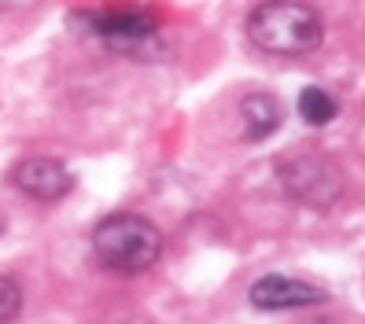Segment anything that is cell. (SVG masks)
I'll return each mask as SVG.
<instances>
[{"mask_svg": "<svg viewBox=\"0 0 365 324\" xmlns=\"http://www.w3.org/2000/svg\"><path fill=\"white\" fill-rule=\"evenodd\" d=\"M247 298H251L255 310L277 313V310H307V306H321V302H329V291L317 288V284H307V280L269 273V276H262V280H255Z\"/></svg>", "mask_w": 365, "mask_h": 324, "instance_id": "cell-5", "label": "cell"}, {"mask_svg": "<svg viewBox=\"0 0 365 324\" xmlns=\"http://www.w3.org/2000/svg\"><path fill=\"white\" fill-rule=\"evenodd\" d=\"M281 122H284V107H281L277 96L247 93L240 100V133H244V140H251V144L266 140V137H273L277 129H281Z\"/></svg>", "mask_w": 365, "mask_h": 324, "instance_id": "cell-7", "label": "cell"}, {"mask_svg": "<svg viewBox=\"0 0 365 324\" xmlns=\"http://www.w3.org/2000/svg\"><path fill=\"white\" fill-rule=\"evenodd\" d=\"M11 184L23 192V196L37 199V203H59L74 188V177L59 159L34 155V159H23L11 169Z\"/></svg>", "mask_w": 365, "mask_h": 324, "instance_id": "cell-6", "label": "cell"}, {"mask_svg": "<svg viewBox=\"0 0 365 324\" xmlns=\"http://www.w3.org/2000/svg\"><path fill=\"white\" fill-rule=\"evenodd\" d=\"M93 251L115 273H144L163 251V232L140 214H107L93 229Z\"/></svg>", "mask_w": 365, "mask_h": 324, "instance_id": "cell-2", "label": "cell"}, {"mask_svg": "<svg viewBox=\"0 0 365 324\" xmlns=\"http://www.w3.org/2000/svg\"><path fill=\"white\" fill-rule=\"evenodd\" d=\"M247 41L266 56L299 59L325 41V23L303 0H262L247 15Z\"/></svg>", "mask_w": 365, "mask_h": 324, "instance_id": "cell-1", "label": "cell"}, {"mask_svg": "<svg viewBox=\"0 0 365 324\" xmlns=\"http://www.w3.org/2000/svg\"><path fill=\"white\" fill-rule=\"evenodd\" d=\"M89 30L115 52H144L152 41L159 37V26L152 15L144 11H103V15H89Z\"/></svg>", "mask_w": 365, "mask_h": 324, "instance_id": "cell-4", "label": "cell"}, {"mask_svg": "<svg viewBox=\"0 0 365 324\" xmlns=\"http://www.w3.org/2000/svg\"><path fill=\"white\" fill-rule=\"evenodd\" d=\"M41 0H0V15H19V11H30Z\"/></svg>", "mask_w": 365, "mask_h": 324, "instance_id": "cell-10", "label": "cell"}, {"mask_svg": "<svg viewBox=\"0 0 365 324\" xmlns=\"http://www.w3.org/2000/svg\"><path fill=\"white\" fill-rule=\"evenodd\" d=\"M281 181L295 203L314 207V210H329L343 196L339 169L321 155H295V159L281 162Z\"/></svg>", "mask_w": 365, "mask_h": 324, "instance_id": "cell-3", "label": "cell"}, {"mask_svg": "<svg viewBox=\"0 0 365 324\" xmlns=\"http://www.w3.org/2000/svg\"><path fill=\"white\" fill-rule=\"evenodd\" d=\"M23 310V288L11 276H0V324H11Z\"/></svg>", "mask_w": 365, "mask_h": 324, "instance_id": "cell-9", "label": "cell"}, {"mask_svg": "<svg viewBox=\"0 0 365 324\" xmlns=\"http://www.w3.org/2000/svg\"><path fill=\"white\" fill-rule=\"evenodd\" d=\"M299 115H303V122H310V125H329L339 115V103L325 89L310 85V89H303V96H299Z\"/></svg>", "mask_w": 365, "mask_h": 324, "instance_id": "cell-8", "label": "cell"}]
</instances>
